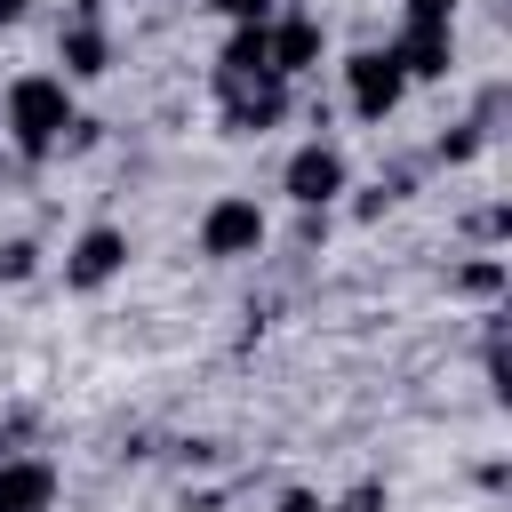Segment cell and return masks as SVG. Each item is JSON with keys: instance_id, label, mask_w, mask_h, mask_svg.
<instances>
[{"instance_id": "1", "label": "cell", "mask_w": 512, "mask_h": 512, "mask_svg": "<svg viewBox=\"0 0 512 512\" xmlns=\"http://www.w3.org/2000/svg\"><path fill=\"white\" fill-rule=\"evenodd\" d=\"M64 128H72V88H64L56 72L8 80V144H16L24 160H48V152L64 144Z\"/></svg>"}, {"instance_id": "2", "label": "cell", "mask_w": 512, "mask_h": 512, "mask_svg": "<svg viewBox=\"0 0 512 512\" xmlns=\"http://www.w3.org/2000/svg\"><path fill=\"white\" fill-rule=\"evenodd\" d=\"M400 96H408V72H400L392 48H360V56H344V104H352L360 120L400 112Z\"/></svg>"}, {"instance_id": "3", "label": "cell", "mask_w": 512, "mask_h": 512, "mask_svg": "<svg viewBox=\"0 0 512 512\" xmlns=\"http://www.w3.org/2000/svg\"><path fill=\"white\" fill-rule=\"evenodd\" d=\"M264 248V208L248 200V192H224V200H208V216H200V256H216V264H240V256H256Z\"/></svg>"}, {"instance_id": "4", "label": "cell", "mask_w": 512, "mask_h": 512, "mask_svg": "<svg viewBox=\"0 0 512 512\" xmlns=\"http://www.w3.org/2000/svg\"><path fill=\"white\" fill-rule=\"evenodd\" d=\"M216 88H224V128H232V136H264V128L288 112V80H280V72H264V80H224V72H216Z\"/></svg>"}, {"instance_id": "5", "label": "cell", "mask_w": 512, "mask_h": 512, "mask_svg": "<svg viewBox=\"0 0 512 512\" xmlns=\"http://www.w3.org/2000/svg\"><path fill=\"white\" fill-rule=\"evenodd\" d=\"M128 272V232L120 224H88L72 248H64V288H104Z\"/></svg>"}, {"instance_id": "6", "label": "cell", "mask_w": 512, "mask_h": 512, "mask_svg": "<svg viewBox=\"0 0 512 512\" xmlns=\"http://www.w3.org/2000/svg\"><path fill=\"white\" fill-rule=\"evenodd\" d=\"M280 184H288V200H296V208H312V216H320V208L352 184V168H344V152H336V144H304V152L288 160V176H280Z\"/></svg>"}, {"instance_id": "7", "label": "cell", "mask_w": 512, "mask_h": 512, "mask_svg": "<svg viewBox=\"0 0 512 512\" xmlns=\"http://www.w3.org/2000/svg\"><path fill=\"white\" fill-rule=\"evenodd\" d=\"M320 48H328V32H320V16H304V8H288V16H272V72H280V80H296V72H312V64H320Z\"/></svg>"}, {"instance_id": "8", "label": "cell", "mask_w": 512, "mask_h": 512, "mask_svg": "<svg viewBox=\"0 0 512 512\" xmlns=\"http://www.w3.org/2000/svg\"><path fill=\"white\" fill-rule=\"evenodd\" d=\"M392 56H400V72H408V80H440V72H448V56H456V40H448V24H440V16H408V32L392 40Z\"/></svg>"}, {"instance_id": "9", "label": "cell", "mask_w": 512, "mask_h": 512, "mask_svg": "<svg viewBox=\"0 0 512 512\" xmlns=\"http://www.w3.org/2000/svg\"><path fill=\"white\" fill-rule=\"evenodd\" d=\"M56 56H64V72L72 80H96V72H112V40H104V16H96V0H80V16L64 24V40H56Z\"/></svg>"}, {"instance_id": "10", "label": "cell", "mask_w": 512, "mask_h": 512, "mask_svg": "<svg viewBox=\"0 0 512 512\" xmlns=\"http://www.w3.org/2000/svg\"><path fill=\"white\" fill-rule=\"evenodd\" d=\"M56 504V464L48 456H0V512H48Z\"/></svg>"}, {"instance_id": "11", "label": "cell", "mask_w": 512, "mask_h": 512, "mask_svg": "<svg viewBox=\"0 0 512 512\" xmlns=\"http://www.w3.org/2000/svg\"><path fill=\"white\" fill-rule=\"evenodd\" d=\"M216 72H224V80H264V72H272V16H256V24H232V40H224Z\"/></svg>"}, {"instance_id": "12", "label": "cell", "mask_w": 512, "mask_h": 512, "mask_svg": "<svg viewBox=\"0 0 512 512\" xmlns=\"http://www.w3.org/2000/svg\"><path fill=\"white\" fill-rule=\"evenodd\" d=\"M456 288H464V296H496V288H504V264H496V256H480V264H464V272H456Z\"/></svg>"}, {"instance_id": "13", "label": "cell", "mask_w": 512, "mask_h": 512, "mask_svg": "<svg viewBox=\"0 0 512 512\" xmlns=\"http://www.w3.org/2000/svg\"><path fill=\"white\" fill-rule=\"evenodd\" d=\"M32 264H40V248H32V240H8V248H0V280H24Z\"/></svg>"}, {"instance_id": "14", "label": "cell", "mask_w": 512, "mask_h": 512, "mask_svg": "<svg viewBox=\"0 0 512 512\" xmlns=\"http://www.w3.org/2000/svg\"><path fill=\"white\" fill-rule=\"evenodd\" d=\"M224 24H256V16H272V0H208Z\"/></svg>"}, {"instance_id": "15", "label": "cell", "mask_w": 512, "mask_h": 512, "mask_svg": "<svg viewBox=\"0 0 512 512\" xmlns=\"http://www.w3.org/2000/svg\"><path fill=\"white\" fill-rule=\"evenodd\" d=\"M336 512H384V488H376V480H360V488H352Z\"/></svg>"}, {"instance_id": "16", "label": "cell", "mask_w": 512, "mask_h": 512, "mask_svg": "<svg viewBox=\"0 0 512 512\" xmlns=\"http://www.w3.org/2000/svg\"><path fill=\"white\" fill-rule=\"evenodd\" d=\"M280 512H320V496H312V488H288V496H280Z\"/></svg>"}, {"instance_id": "17", "label": "cell", "mask_w": 512, "mask_h": 512, "mask_svg": "<svg viewBox=\"0 0 512 512\" xmlns=\"http://www.w3.org/2000/svg\"><path fill=\"white\" fill-rule=\"evenodd\" d=\"M408 16H440V24H448V16H456V0H408Z\"/></svg>"}, {"instance_id": "18", "label": "cell", "mask_w": 512, "mask_h": 512, "mask_svg": "<svg viewBox=\"0 0 512 512\" xmlns=\"http://www.w3.org/2000/svg\"><path fill=\"white\" fill-rule=\"evenodd\" d=\"M24 8H32V0H0V24H24Z\"/></svg>"}, {"instance_id": "19", "label": "cell", "mask_w": 512, "mask_h": 512, "mask_svg": "<svg viewBox=\"0 0 512 512\" xmlns=\"http://www.w3.org/2000/svg\"><path fill=\"white\" fill-rule=\"evenodd\" d=\"M0 456H8V432H0Z\"/></svg>"}]
</instances>
